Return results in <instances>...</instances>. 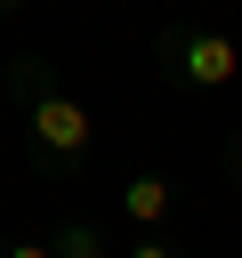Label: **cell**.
I'll list each match as a JSON object with an SVG mask.
<instances>
[{"instance_id":"cell-4","label":"cell","mask_w":242,"mask_h":258,"mask_svg":"<svg viewBox=\"0 0 242 258\" xmlns=\"http://www.w3.org/2000/svg\"><path fill=\"white\" fill-rule=\"evenodd\" d=\"M48 250H56V258H121V250H113V242L97 234V218H56Z\"/></svg>"},{"instance_id":"cell-8","label":"cell","mask_w":242,"mask_h":258,"mask_svg":"<svg viewBox=\"0 0 242 258\" xmlns=\"http://www.w3.org/2000/svg\"><path fill=\"white\" fill-rule=\"evenodd\" d=\"M16 8H24V0H0V16H16Z\"/></svg>"},{"instance_id":"cell-3","label":"cell","mask_w":242,"mask_h":258,"mask_svg":"<svg viewBox=\"0 0 242 258\" xmlns=\"http://www.w3.org/2000/svg\"><path fill=\"white\" fill-rule=\"evenodd\" d=\"M121 218H129L137 234H161V226L177 218V177H169V169H129V177H121Z\"/></svg>"},{"instance_id":"cell-2","label":"cell","mask_w":242,"mask_h":258,"mask_svg":"<svg viewBox=\"0 0 242 258\" xmlns=\"http://www.w3.org/2000/svg\"><path fill=\"white\" fill-rule=\"evenodd\" d=\"M153 73H161V89H169V97H218V89H234V81H242V48H234L218 24L177 16V24H161V32H153Z\"/></svg>"},{"instance_id":"cell-5","label":"cell","mask_w":242,"mask_h":258,"mask_svg":"<svg viewBox=\"0 0 242 258\" xmlns=\"http://www.w3.org/2000/svg\"><path fill=\"white\" fill-rule=\"evenodd\" d=\"M121 258H186V250H177V242H169V234H137V242H129V250H121Z\"/></svg>"},{"instance_id":"cell-6","label":"cell","mask_w":242,"mask_h":258,"mask_svg":"<svg viewBox=\"0 0 242 258\" xmlns=\"http://www.w3.org/2000/svg\"><path fill=\"white\" fill-rule=\"evenodd\" d=\"M0 258H56L40 234H0Z\"/></svg>"},{"instance_id":"cell-7","label":"cell","mask_w":242,"mask_h":258,"mask_svg":"<svg viewBox=\"0 0 242 258\" xmlns=\"http://www.w3.org/2000/svg\"><path fill=\"white\" fill-rule=\"evenodd\" d=\"M226 177H234V185H242V121H234V129H226Z\"/></svg>"},{"instance_id":"cell-1","label":"cell","mask_w":242,"mask_h":258,"mask_svg":"<svg viewBox=\"0 0 242 258\" xmlns=\"http://www.w3.org/2000/svg\"><path fill=\"white\" fill-rule=\"evenodd\" d=\"M0 89H8L16 121H24V169H32L40 185H56V194L81 185V177L97 169V113L65 89L56 56L16 48V56L0 64Z\"/></svg>"}]
</instances>
